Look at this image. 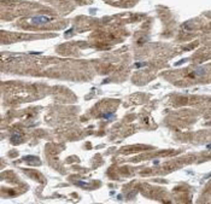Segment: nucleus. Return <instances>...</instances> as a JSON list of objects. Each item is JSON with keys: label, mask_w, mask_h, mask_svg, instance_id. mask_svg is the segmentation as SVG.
<instances>
[{"label": "nucleus", "mask_w": 211, "mask_h": 204, "mask_svg": "<svg viewBox=\"0 0 211 204\" xmlns=\"http://www.w3.org/2000/svg\"><path fill=\"white\" fill-rule=\"evenodd\" d=\"M21 140H22V138H21L19 134H13V135L11 137V141L13 142V144H17V142H19Z\"/></svg>", "instance_id": "7ed1b4c3"}, {"label": "nucleus", "mask_w": 211, "mask_h": 204, "mask_svg": "<svg viewBox=\"0 0 211 204\" xmlns=\"http://www.w3.org/2000/svg\"><path fill=\"white\" fill-rule=\"evenodd\" d=\"M29 21H30L31 24H38V25H40V24H46V23H48V22L51 21V18L47 17V16H35V17H31Z\"/></svg>", "instance_id": "f257e3e1"}, {"label": "nucleus", "mask_w": 211, "mask_h": 204, "mask_svg": "<svg viewBox=\"0 0 211 204\" xmlns=\"http://www.w3.org/2000/svg\"><path fill=\"white\" fill-rule=\"evenodd\" d=\"M207 149H211V144H209V145H207Z\"/></svg>", "instance_id": "39448f33"}, {"label": "nucleus", "mask_w": 211, "mask_h": 204, "mask_svg": "<svg viewBox=\"0 0 211 204\" xmlns=\"http://www.w3.org/2000/svg\"><path fill=\"white\" fill-rule=\"evenodd\" d=\"M113 116V114H106V115H103V118H106V120H110L111 117Z\"/></svg>", "instance_id": "20e7f679"}, {"label": "nucleus", "mask_w": 211, "mask_h": 204, "mask_svg": "<svg viewBox=\"0 0 211 204\" xmlns=\"http://www.w3.org/2000/svg\"><path fill=\"white\" fill-rule=\"evenodd\" d=\"M24 161L28 163L29 166H39L40 163H41V161L38 157H35V156H28V157L24 158Z\"/></svg>", "instance_id": "f03ea898"}]
</instances>
